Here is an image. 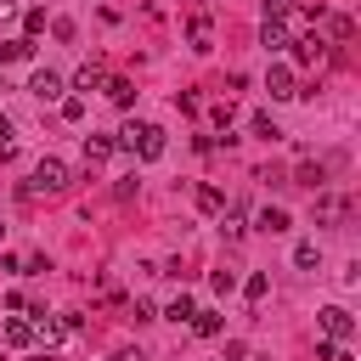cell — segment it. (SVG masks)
<instances>
[{
	"mask_svg": "<svg viewBox=\"0 0 361 361\" xmlns=\"http://www.w3.org/2000/svg\"><path fill=\"white\" fill-rule=\"evenodd\" d=\"M68 186V164L62 158H39L34 175H28V197H56Z\"/></svg>",
	"mask_w": 361,
	"mask_h": 361,
	"instance_id": "obj_1",
	"label": "cell"
},
{
	"mask_svg": "<svg viewBox=\"0 0 361 361\" xmlns=\"http://www.w3.org/2000/svg\"><path fill=\"white\" fill-rule=\"evenodd\" d=\"M118 147H130L152 164V158H164V130L158 124H130V130H118Z\"/></svg>",
	"mask_w": 361,
	"mask_h": 361,
	"instance_id": "obj_2",
	"label": "cell"
},
{
	"mask_svg": "<svg viewBox=\"0 0 361 361\" xmlns=\"http://www.w3.org/2000/svg\"><path fill=\"white\" fill-rule=\"evenodd\" d=\"M316 322H322V333H327V338H338V344H350V333H355V316H350L344 305H322V310H316Z\"/></svg>",
	"mask_w": 361,
	"mask_h": 361,
	"instance_id": "obj_3",
	"label": "cell"
},
{
	"mask_svg": "<svg viewBox=\"0 0 361 361\" xmlns=\"http://www.w3.org/2000/svg\"><path fill=\"white\" fill-rule=\"evenodd\" d=\"M265 90H271V102H288V96H299V90H293V68H288V62H271V73H265Z\"/></svg>",
	"mask_w": 361,
	"mask_h": 361,
	"instance_id": "obj_4",
	"label": "cell"
},
{
	"mask_svg": "<svg viewBox=\"0 0 361 361\" xmlns=\"http://www.w3.org/2000/svg\"><path fill=\"white\" fill-rule=\"evenodd\" d=\"M0 338H6L11 350H28V344H34V327H28V322H17V316H6V327H0Z\"/></svg>",
	"mask_w": 361,
	"mask_h": 361,
	"instance_id": "obj_5",
	"label": "cell"
},
{
	"mask_svg": "<svg viewBox=\"0 0 361 361\" xmlns=\"http://www.w3.org/2000/svg\"><path fill=\"white\" fill-rule=\"evenodd\" d=\"M254 226H259V231H271V237H276V231H288V209H276V203H265V209H259V214H254Z\"/></svg>",
	"mask_w": 361,
	"mask_h": 361,
	"instance_id": "obj_6",
	"label": "cell"
},
{
	"mask_svg": "<svg viewBox=\"0 0 361 361\" xmlns=\"http://www.w3.org/2000/svg\"><path fill=\"white\" fill-rule=\"evenodd\" d=\"M28 90H34L39 102H56V96H62V79H56V73H34V79H28Z\"/></svg>",
	"mask_w": 361,
	"mask_h": 361,
	"instance_id": "obj_7",
	"label": "cell"
},
{
	"mask_svg": "<svg viewBox=\"0 0 361 361\" xmlns=\"http://www.w3.org/2000/svg\"><path fill=\"white\" fill-rule=\"evenodd\" d=\"M259 45H265V51H288L293 39H288V28H282V23H265V28H259Z\"/></svg>",
	"mask_w": 361,
	"mask_h": 361,
	"instance_id": "obj_8",
	"label": "cell"
},
{
	"mask_svg": "<svg viewBox=\"0 0 361 361\" xmlns=\"http://www.w3.org/2000/svg\"><path fill=\"white\" fill-rule=\"evenodd\" d=\"M28 56H34L28 39H0V62H28Z\"/></svg>",
	"mask_w": 361,
	"mask_h": 361,
	"instance_id": "obj_9",
	"label": "cell"
},
{
	"mask_svg": "<svg viewBox=\"0 0 361 361\" xmlns=\"http://www.w3.org/2000/svg\"><path fill=\"white\" fill-rule=\"evenodd\" d=\"M96 85H107L102 62H85V68H79V79H73V90H96Z\"/></svg>",
	"mask_w": 361,
	"mask_h": 361,
	"instance_id": "obj_10",
	"label": "cell"
},
{
	"mask_svg": "<svg viewBox=\"0 0 361 361\" xmlns=\"http://www.w3.org/2000/svg\"><path fill=\"white\" fill-rule=\"evenodd\" d=\"M107 102H113V107H130V102H135V85H130V79H107Z\"/></svg>",
	"mask_w": 361,
	"mask_h": 361,
	"instance_id": "obj_11",
	"label": "cell"
},
{
	"mask_svg": "<svg viewBox=\"0 0 361 361\" xmlns=\"http://www.w3.org/2000/svg\"><path fill=\"white\" fill-rule=\"evenodd\" d=\"M322 56H327V39H322V34L299 39V62H322Z\"/></svg>",
	"mask_w": 361,
	"mask_h": 361,
	"instance_id": "obj_12",
	"label": "cell"
},
{
	"mask_svg": "<svg viewBox=\"0 0 361 361\" xmlns=\"http://www.w3.org/2000/svg\"><path fill=\"white\" fill-rule=\"evenodd\" d=\"M113 147H118V141H107V135H85V158H90V164H102Z\"/></svg>",
	"mask_w": 361,
	"mask_h": 361,
	"instance_id": "obj_13",
	"label": "cell"
},
{
	"mask_svg": "<svg viewBox=\"0 0 361 361\" xmlns=\"http://www.w3.org/2000/svg\"><path fill=\"white\" fill-rule=\"evenodd\" d=\"M293 265H299V271H316V265H322V248H316V243H299V248H293Z\"/></svg>",
	"mask_w": 361,
	"mask_h": 361,
	"instance_id": "obj_14",
	"label": "cell"
},
{
	"mask_svg": "<svg viewBox=\"0 0 361 361\" xmlns=\"http://www.w3.org/2000/svg\"><path fill=\"white\" fill-rule=\"evenodd\" d=\"M192 327H197L203 338H214V333H220V310H192Z\"/></svg>",
	"mask_w": 361,
	"mask_h": 361,
	"instance_id": "obj_15",
	"label": "cell"
},
{
	"mask_svg": "<svg viewBox=\"0 0 361 361\" xmlns=\"http://www.w3.org/2000/svg\"><path fill=\"white\" fill-rule=\"evenodd\" d=\"M186 34H192V51H209V17H192Z\"/></svg>",
	"mask_w": 361,
	"mask_h": 361,
	"instance_id": "obj_16",
	"label": "cell"
},
{
	"mask_svg": "<svg viewBox=\"0 0 361 361\" xmlns=\"http://www.w3.org/2000/svg\"><path fill=\"white\" fill-rule=\"evenodd\" d=\"M327 180V164H299V186H322Z\"/></svg>",
	"mask_w": 361,
	"mask_h": 361,
	"instance_id": "obj_17",
	"label": "cell"
},
{
	"mask_svg": "<svg viewBox=\"0 0 361 361\" xmlns=\"http://www.w3.org/2000/svg\"><path fill=\"white\" fill-rule=\"evenodd\" d=\"M11 147H17V124L0 113V158H11Z\"/></svg>",
	"mask_w": 361,
	"mask_h": 361,
	"instance_id": "obj_18",
	"label": "cell"
},
{
	"mask_svg": "<svg viewBox=\"0 0 361 361\" xmlns=\"http://www.w3.org/2000/svg\"><path fill=\"white\" fill-rule=\"evenodd\" d=\"M254 135H265V141H276L282 130H276V118H271V113H254Z\"/></svg>",
	"mask_w": 361,
	"mask_h": 361,
	"instance_id": "obj_19",
	"label": "cell"
},
{
	"mask_svg": "<svg viewBox=\"0 0 361 361\" xmlns=\"http://www.w3.org/2000/svg\"><path fill=\"white\" fill-rule=\"evenodd\" d=\"M192 310H197V305H192V299H186V293H180V299H175V305H169V310H164V316H169V322H192Z\"/></svg>",
	"mask_w": 361,
	"mask_h": 361,
	"instance_id": "obj_20",
	"label": "cell"
},
{
	"mask_svg": "<svg viewBox=\"0 0 361 361\" xmlns=\"http://www.w3.org/2000/svg\"><path fill=\"white\" fill-rule=\"evenodd\" d=\"M197 209L214 214V209H220V192H214V186H197Z\"/></svg>",
	"mask_w": 361,
	"mask_h": 361,
	"instance_id": "obj_21",
	"label": "cell"
},
{
	"mask_svg": "<svg viewBox=\"0 0 361 361\" xmlns=\"http://www.w3.org/2000/svg\"><path fill=\"white\" fill-rule=\"evenodd\" d=\"M23 28H28L23 39H34V34H45V11H28V17H23Z\"/></svg>",
	"mask_w": 361,
	"mask_h": 361,
	"instance_id": "obj_22",
	"label": "cell"
},
{
	"mask_svg": "<svg viewBox=\"0 0 361 361\" xmlns=\"http://www.w3.org/2000/svg\"><path fill=\"white\" fill-rule=\"evenodd\" d=\"M62 118H68V124H79V118H85V102H79V96H68V102H62Z\"/></svg>",
	"mask_w": 361,
	"mask_h": 361,
	"instance_id": "obj_23",
	"label": "cell"
},
{
	"mask_svg": "<svg viewBox=\"0 0 361 361\" xmlns=\"http://www.w3.org/2000/svg\"><path fill=\"white\" fill-rule=\"evenodd\" d=\"M322 361H350V350H344L338 338H327V344H322Z\"/></svg>",
	"mask_w": 361,
	"mask_h": 361,
	"instance_id": "obj_24",
	"label": "cell"
},
{
	"mask_svg": "<svg viewBox=\"0 0 361 361\" xmlns=\"http://www.w3.org/2000/svg\"><path fill=\"white\" fill-rule=\"evenodd\" d=\"M243 288H248V299H265V288H271V282H265V276H259V271H254V276H248V282H243Z\"/></svg>",
	"mask_w": 361,
	"mask_h": 361,
	"instance_id": "obj_25",
	"label": "cell"
},
{
	"mask_svg": "<svg viewBox=\"0 0 361 361\" xmlns=\"http://www.w3.org/2000/svg\"><path fill=\"white\" fill-rule=\"evenodd\" d=\"M288 17V0H265V23H282Z\"/></svg>",
	"mask_w": 361,
	"mask_h": 361,
	"instance_id": "obj_26",
	"label": "cell"
},
{
	"mask_svg": "<svg viewBox=\"0 0 361 361\" xmlns=\"http://www.w3.org/2000/svg\"><path fill=\"white\" fill-rule=\"evenodd\" d=\"M17 17V0H0V23H11Z\"/></svg>",
	"mask_w": 361,
	"mask_h": 361,
	"instance_id": "obj_27",
	"label": "cell"
},
{
	"mask_svg": "<svg viewBox=\"0 0 361 361\" xmlns=\"http://www.w3.org/2000/svg\"><path fill=\"white\" fill-rule=\"evenodd\" d=\"M113 361H147V355H141V350H118Z\"/></svg>",
	"mask_w": 361,
	"mask_h": 361,
	"instance_id": "obj_28",
	"label": "cell"
},
{
	"mask_svg": "<svg viewBox=\"0 0 361 361\" xmlns=\"http://www.w3.org/2000/svg\"><path fill=\"white\" fill-rule=\"evenodd\" d=\"M0 237H6V226H0Z\"/></svg>",
	"mask_w": 361,
	"mask_h": 361,
	"instance_id": "obj_29",
	"label": "cell"
},
{
	"mask_svg": "<svg viewBox=\"0 0 361 361\" xmlns=\"http://www.w3.org/2000/svg\"><path fill=\"white\" fill-rule=\"evenodd\" d=\"M45 361H56V355H45Z\"/></svg>",
	"mask_w": 361,
	"mask_h": 361,
	"instance_id": "obj_30",
	"label": "cell"
}]
</instances>
